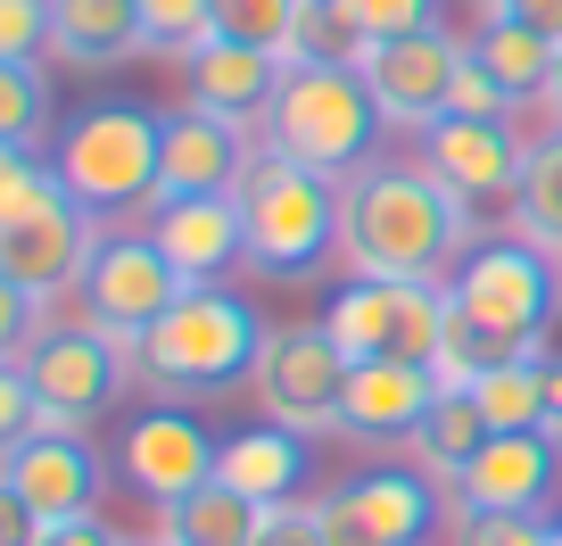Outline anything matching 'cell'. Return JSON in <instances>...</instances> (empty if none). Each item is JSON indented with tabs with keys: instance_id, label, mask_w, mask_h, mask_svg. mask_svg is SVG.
I'll use <instances>...</instances> for the list:
<instances>
[{
	"instance_id": "31",
	"label": "cell",
	"mask_w": 562,
	"mask_h": 546,
	"mask_svg": "<svg viewBox=\"0 0 562 546\" xmlns=\"http://www.w3.org/2000/svg\"><path fill=\"white\" fill-rule=\"evenodd\" d=\"M0 142L9 149H50V83H42V67L0 58Z\"/></svg>"
},
{
	"instance_id": "13",
	"label": "cell",
	"mask_w": 562,
	"mask_h": 546,
	"mask_svg": "<svg viewBox=\"0 0 562 546\" xmlns=\"http://www.w3.org/2000/svg\"><path fill=\"white\" fill-rule=\"evenodd\" d=\"M529 149H538V142H521L513 124H480V116H439L430 133H422V166L472 208V224L513 215L521 175H529Z\"/></svg>"
},
{
	"instance_id": "39",
	"label": "cell",
	"mask_w": 562,
	"mask_h": 546,
	"mask_svg": "<svg viewBox=\"0 0 562 546\" xmlns=\"http://www.w3.org/2000/svg\"><path fill=\"white\" fill-rule=\"evenodd\" d=\"M34 339H42V299H34V290H18L9 274H0V365H18Z\"/></svg>"
},
{
	"instance_id": "20",
	"label": "cell",
	"mask_w": 562,
	"mask_h": 546,
	"mask_svg": "<svg viewBox=\"0 0 562 546\" xmlns=\"http://www.w3.org/2000/svg\"><path fill=\"white\" fill-rule=\"evenodd\" d=\"M149 241L199 290V282H224L232 265H248V215H240V199H182V208L149 215Z\"/></svg>"
},
{
	"instance_id": "12",
	"label": "cell",
	"mask_w": 562,
	"mask_h": 546,
	"mask_svg": "<svg viewBox=\"0 0 562 546\" xmlns=\"http://www.w3.org/2000/svg\"><path fill=\"white\" fill-rule=\"evenodd\" d=\"M248 381H257V405L273 414V423L306 431V439H315V431H339L348 356L331 348V332H323V323H273Z\"/></svg>"
},
{
	"instance_id": "37",
	"label": "cell",
	"mask_w": 562,
	"mask_h": 546,
	"mask_svg": "<svg viewBox=\"0 0 562 546\" xmlns=\"http://www.w3.org/2000/svg\"><path fill=\"white\" fill-rule=\"evenodd\" d=\"M34 431H42V398H34V381H25V356H18V365H0V464L18 456Z\"/></svg>"
},
{
	"instance_id": "16",
	"label": "cell",
	"mask_w": 562,
	"mask_h": 546,
	"mask_svg": "<svg viewBox=\"0 0 562 546\" xmlns=\"http://www.w3.org/2000/svg\"><path fill=\"white\" fill-rule=\"evenodd\" d=\"M215 447H224V439H215L199 414H182V405H149V414L124 423L116 472L133 480L149 505H175V497H191V489L215 480Z\"/></svg>"
},
{
	"instance_id": "35",
	"label": "cell",
	"mask_w": 562,
	"mask_h": 546,
	"mask_svg": "<svg viewBox=\"0 0 562 546\" xmlns=\"http://www.w3.org/2000/svg\"><path fill=\"white\" fill-rule=\"evenodd\" d=\"M339 18L364 42H389V34H430V25H439V0H339Z\"/></svg>"
},
{
	"instance_id": "19",
	"label": "cell",
	"mask_w": 562,
	"mask_h": 546,
	"mask_svg": "<svg viewBox=\"0 0 562 546\" xmlns=\"http://www.w3.org/2000/svg\"><path fill=\"white\" fill-rule=\"evenodd\" d=\"M554 480H562V439H546V431H496L472 456V472L456 480V505L463 513H546Z\"/></svg>"
},
{
	"instance_id": "36",
	"label": "cell",
	"mask_w": 562,
	"mask_h": 546,
	"mask_svg": "<svg viewBox=\"0 0 562 546\" xmlns=\"http://www.w3.org/2000/svg\"><path fill=\"white\" fill-rule=\"evenodd\" d=\"M0 58H18V67L50 58V0H0Z\"/></svg>"
},
{
	"instance_id": "38",
	"label": "cell",
	"mask_w": 562,
	"mask_h": 546,
	"mask_svg": "<svg viewBox=\"0 0 562 546\" xmlns=\"http://www.w3.org/2000/svg\"><path fill=\"white\" fill-rule=\"evenodd\" d=\"M463 546H554L546 513H463Z\"/></svg>"
},
{
	"instance_id": "7",
	"label": "cell",
	"mask_w": 562,
	"mask_h": 546,
	"mask_svg": "<svg viewBox=\"0 0 562 546\" xmlns=\"http://www.w3.org/2000/svg\"><path fill=\"white\" fill-rule=\"evenodd\" d=\"M447 299L472 307L480 323H496L505 339L546 348V323H554V307H562V274H554L546 248L521 241V232H496V241L463 248V265L447 274Z\"/></svg>"
},
{
	"instance_id": "48",
	"label": "cell",
	"mask_w": 562,
	"mask_h": 546,
	"mask_svg": "<svg viewBox=\"0 0 562 546\" xmlns=\"http://www.w3.org/2000/svg\"><path fill=\"white\" fill-rule=\"evenodd\" d=\"M480 9H505V0H480Z\"/></svg>"
},
{
	"instance_id": "44",
	"label": "cell",
	"mask_w": 562,
	"mask_h": 546,
	"mask_svg": "<svg viewBox=\"0 0 562 546\" xmlns=\"http://www.w3.org/2000/svg\"><path fill=\"white\" fill-rule=\"evenodd\" d=\"M42 546H116V530H108L100 513H83V522H50V530H42Z\"/></svg>"
},
{
	"instance_id": "50",
	"label": "cell",
	"mask_w": 562,
	"mask_h": 546,
	"mask_svg": "<svg viewBox=\"0 0 562 546\" xmlns=\"http://www.w3.org/2000/svg\"><path fill=\"white\" fill-rule=\"evenodd\" d=\"M158 546H166V538H158Z\"/></svg>"
},
{
	"instance_id": "15",
	"label": "cell",
	"mask_w": 562,
	"mask_h": 546,
	"mask_svg": "<svg viewBox=\"0 0 562 546\" xmlns=\"http://www.w3.org/2000/svg\"><path fill=\"white\" fill-rule=\"evenodd\" d=\"M248 133L207 108H166L158 116V208H182V199H232L248 175Z\"/></svg>"
},
{
	"instance_id": "8",
	"label": "cell",
	"mask_w": 562,
	"mask_h": 546,
	"mask_svg": "<svg viewBox=\"0 0 562 546\" xmlns=\"http://www.w3.org/2000/svg\"><path fill=\"white\" fill-rule=\"evenodd\" d=\"M447 323V282H348L323 307V332L348 365L364 356H397V365H430Z\"/></svg>"
},
{
	"instance_id": "9",
	"label": "cell",
	"mask_w": 562,
	"mask_h": 546,
	"mask_svg": "<svg viewBox=\"0 0 562 546\" xmlns=\"http://www.w3.org/2000/svg\"><path fill=\"white\" fill-rule=\"evenodd\" d=\"M133 356L116 339H100L91 323H42V339L25 348V381L42 398V431H91L116 405Z\"/></svg>"
},
{
	"instance_id": "43",
	"label": "cell",
	"mask_w": 562,
	"mask_h": 546,
	"mask_svg": "<svg viewBox=\"0 0 562 546\" xmlns=\"http://www.w3.org/2000/svg\"><path fill=\"white\" fill-rule=\"evenodd\" d=\"M488 18H513V25H529V34H546L562 51V0H505V9H488Z\"/></svg>"
},
{
	"instance_id": "42",
	"label": "cell",
	"mask_w": 562,
	"mask_h": 546,
	"mask_svg": "<svg viewBox=\"0 0 562 546\" xmlns=\"http://www.w3.org/2000/svg\"><path fill=\"white\" fill-rule=\"evenodd\" d=\"M42 530H50V522H42V513L0 480V546H42Z\"/></svg>"
},
{
	"instance_id": "30",
	"label": "cell",
	"mask_w": 562,
	"mask_h": 546,
	"mask_svg": "<svg viewBox=\"0 0 562 546\" xmlns=\"http://www.w3.org/2000/svg\"><path fill=\"white\" fill-rule=\"evenodd\" d=\"M364 34L339 18V0H299V18L281 34V67H356Z\"/></svg>"
},
{
	"instance_id": "18",
	"label": "cell",
	"mask_w": 562,
	"mask_h": 546,
	"mask_svg": "<svg viewBox=\"0 0 562 546\" xmlns=\"http://www.w3.org/2000/svg\"><path fill=\"white\" fill-rule=\"evenodd\" d=\"M0 480L42 513V522H83L100 513V489H108V464L83 431H34L18 456L0 464Z\"/></svg>"
},
{
	"instance_id": "33",
	"label": "cell",
	"mask_w": 562,
	"mask_h": 546,
	"mask_svg": "<svg viewBox=\"0 0 562 546\" xmlns=\"http://www.w3.org/2000/svg\"><path fill=\"white\" fill-rule=\"evenodd\" d=\"M299 18V0H215V42H248V51H273Z\"/></svg>"
},
{
	"instance_id": "21",
	"label": "cell",
	"mask_w": 562,
	"mask_h": 546,
	"mask_svg": "<svg viewBox=\"0 0 562 546\" xmlns=\"http://www.w3.org/2000/svg\"><path fill=\"white\" fill-rule=\"evenodd\" d=\"M306 472H315V456H306V431H290V423H248V431H232V439L215 447V480L240 489L248 505H265V513L299 505Z\"/></svg>"
},
{
	"instance_id": "22",
	"label": "cell",
	"mask_w": 562,
	"mask_h": 546,
	"mask_svg": "<svg viewBox=\"0 0 562 546\" xmlns=\"http://www.w3.org/2000/svg\"><path fill=\"white\" fill-rule=\"evenodd\" d=\"M182 83H191V108H207L224 124H257L273 83H281V58L248 51V42H207V51L182 58Z\"/></svg>"
},
{
	"instance_id": "3",
	"label": "cell",
	"mask_w": 562,
	"mask_h": 546,
	"mask_svg": "<svg viewBox=\"0 0 562 546\" xmlns=\"http://www.w3.org/2000/svg\"><path fill=\"white\" fill-rule=\"evenodd\" d=\"M381 124L389 116H381V100H372V83L356 67H281L257 133H265V149H281L290 166H306V175H323V182H348L356 166H372Z\"/></svg>"
},
{
	"instance_id": "29",
	"label": "cell",
	"mask_w": 562,
	"mask_h": 546,
	"mask_svg": "<svg viewBox=\"0 0 562 546\" xmlns=\"http://www.w3.org/2000/svg\"><path fill=\"white\" fill-rule=\"evenodd\" d=\"M513 224H521L529 248L562 257V133L529 149V175H521V199H513Z\"/></svg>"
},
{
	"instance_id": "46",
	"label": "cell",
	"mask_w": 562,
	"mask_h": 546,
	"mask_svg": "<svg viewBox=\"0 0 562 546\" xmlns=\"http://www.w3.org/2000/svg\"><path fill=\"white\" fill-rule=\"evenodd\" d=\"M546 100H554V116H562V58H554V91H546Z\"/></svg>"
},
{
	"instance_id": "47",
	"label": "cell",
	"mask_w": 562,
	"mask_h": 546,
	"mask_svg": "<svg viewBox=\"0 0 562 546\" xmlns=\"http://www.w3.org/2000/svg\"><path fill=\"white\" fill-rule=\"evenodd\" d=\"M116 546H158V530H149V538H116Z\"/></svg>"
},
{
	"instance_id": "1",
	"label": "cell",
	"mask_w": 562,
	"mask_h": 546,
	"mask_svg": "<svg viewBox=\"0 0 562 546\" xmlns=\"http://www.w3.org/2000/svg\"><path fill=\"white\" fill-rule=\"evenodd\" d=\"M472 241V208L422 158H372L339 182V257L356 282H447Z\"/></svg>"
},
{
	"instance_id": "41",
	"label": "cell",
	"mask_w": 562,
	"mask_h": 546,
	"mask_svg": "<svg viewBox=\"0 0 562 546\" xmlns=\"http://www.w3.org/2000/svg\"><path fill=\"white\" fill-rule=\"evenodd\" d=\"M248 546H323V530H315V513H306V505H273Z\"/></svg>"
},
{
	"instance_id": "28",
	"label": "cell",
	"mask_w": 562,
	"mask_h": 546,
	"mask_svg": "<svg viewBox=\"0 0 562 546\" xmlns=\"http://www.w3.org/2000/svg\"><path fill=\"white\" fill-rule=\"evenodd\" d=\"M472 398H480V414H488L496 431H546V348L496 365L488 381H472Z\"/></svg>"
},
{
	"instance_id": "32",
	"label": "cell",
	"mask_w": 562,
	"mask_h": 546,
	"mask_svg": "<svg viewBox=\"0 0 562 546\" xmlns=\"http://www.w3.org/2000/svg\"><path fill=\"white\" fill-rule=\"evenodd\" d=\"M215 42V0H140V51L191 58Z\"/></svg>"
},
{
	"instance_id": "10",
	"label": "cell",
	"mask_w": 562,
	"mask_h": 546,
	"mask_svg": "<svg viewBox=\"0 0 562 546\" xmlns=\"http://www.w3.org/2000/svg\"><path fill=\"white\" fill-rule=\"evenodd\" d=\"M306 513H315L323 546H422L439 530V480L414 464H381V472H356L348 489L315 497Z\"/></svg>"
},
{
	"instance_id": "6",
	"label": "cell",
	"mask_w": 562,
	"mask_h": 546,
	"mask_svg": "<svg viewBox=\"0 0 562 546\" xmlns=\"http://www.w3.org/2000/svg\"><path fill=\"white\" fill-rule=\"evenodd\" d=\"M182 290H191V282L166 265V248L149 241V232H91V257H83L75 299H83V323L100 339L140 348V339L166 323V307H175Z\"/></svg>"
},
{
	"instance_id": "25",
	"label": "cell",
	"mask_w": 562,
	"mask_h": 546,
	"mask_svg": "<svg viewBox=\"0 0 562 546\" xmlns=\"http://www.w3.org/2000/svg\"><path fill=\"white\" fill-rule=\"evenodd\" d=\"M257 522H265V505H248V497L224 489V480H207V489L158 505V538L166 546H248Z\"/></svg>"
},
{
	"instance_id": "5",
	"label": "cell",
	"mask_w": 562,
	"mask_h": 546,
	"mask_svg": "<svg viewBox=\"0 0 562 546\" xmlns=\"http://www.w3.org/2000/svg\"><path fill=\"white\" fill-rule=\"evenodd\" d=\"M50 175L83 199L91 215L124 208H158V116L133 100H100L83 116L58 124V158Z\"/></svg>"
},
{
	"instance_id": "26",
	"label": "cell",
	"mask_w": 562,
	"mask_h": 546,
	"mask_svg": "<svg viewBox=\"0 0 562 546\" xmlns=\"http://www.w3.org/2000/svg\"><path fill=\"white\" fill-rule=\"evenodd\" d=\"M472 58L513 91V100H546V91H554V58H562V51H554L546 34H529V25H513V18H480Z\"/></svg>"
},
{
	"instance_id": "17",
	"label": "cell",
	"mask_w": 562,
	"mask_h": 546,
	"mask_svg": "<svg viewBox=\"0 0 562 546\" xmlns=\"http://www.w3.org/2000/svg\"><path fill=\"white\" fill-rule=\"evenodd\" d=\"M447 398V381L430 365H397V356H364L348 365V389H339V431L364 447H414L422 414Z\"/></svg>"
},
{
	"instance_id": "49",
	"label": "cell",
	"mask_w": 562,
	"mask_h": 546,
	"mask_svg": "<svg viewBox=\"0 0 562 546\" xmlns=\"http://www.w3.org/2000/svg\"><path fill=\"white\" fill-rule=\"evenodd\" d=\"M554 546H562V522H554Z\"/></svg>"
},
{
	"instance_id": "27",
	"label": "cell",
	"mask_w": 562,
	"mask_h": 546,
	"mask_svg": "<svg viewBox=\"0 0 562 546\" xmlns=\"http://www.w3.org/2000/svg\"><path fill=\"white\" fill-rule=\"evenodd\" d=\"M513 356H538L529 339H505L496 323H480L472 307H456L447 299V323H439V356H430V372H439L447 389H472V381H488L496 365H513Z\"/></svg>"
},
{
	"instance_id": "34",
	"label": "cell",
	"mask_w": 562,
	"mask_h": 546,
	"mask_svg": "<svg viewBox=\"0 0 562 546\" xmlns=\"http://www.w3.org/2000/svg\"><path fill=\"white\" fill-rule=\"evenodd\" d=\"M447 116H480V124H513V116H521V100H513V91L472 58V42H463V67H456V91H447Z\"/></svg>"
},
{
	"instance_id": "4",
	"label": "cell",
	"mask_w": 562,
	"mask_h": 546,
	"mask_svg": "<svg viewBox=\"0 0 562 546\" xmlns=\"http://www.w3.org/2000/svg\"><path fill=\"white\" fill-rule=\"evenodd\" d=\"M232 199L248 215V265L273 282H299L339 248V182L290 166L281 149H248V175Z\"/></svg>"
},
{
	"instance_id": "24",
	"label": "cell",
	"mask_w": 562,
	"mask_h": 546,
	"mask_svg": "<svg viewBox=\"0 0 562 546\" xmlns=\"http://www.w3.org/2000/svg\"><path fill=\"white\" fill-rule=\"evenodd\" d=\"M488 439H496V423L480 414V398H472V389H447V398L422 414V431H414V472H430V480L456 489Z\"/></svg>"
},
{
	"instance_id": "14",
	"label": "cell",
	"mask_w": 562,
	"mask_h": 546,
	"mask_svg": "<svg viewBox=\"0 0 562 546\" xmlns=\"http://www.w3.org/2000/svg\"><path fill=\"white\" fill-rule=\"evenodd\" d=\"M456 67H463V42L447 34V25H430V34H389V42H364V51H356V75L372 83L381 116L414 124V133H430V124L447 116Z\"/></svg>"
},
{
	"instance_id": "11",
	"label": "cell",
	"mask_w": 562,
	"mask_h": 546,
	"mask_svg": "<svg viewBox=\"0 0 562 546\" xmlns=\"http://www.w3.org/2000/svg\"><path fill=\"white\" fill-rule=\"evenodd\" d=\"M91 208L67 191V182H42L34 199H25L18 215H0V274L18 290H34L42 307L58 299V290H75L83 282V257H91Z\"/></svg>"
},
{
	"instance_id": "23",
	"label": "cell",
	"mask_w": 562,
	"mask_h": 546,
	"mask_svg": "<svg viewBox=\"0 0 562 546\" xmlns=\"http://www.w3.org/2000/svg\"><path fill=\"white\" fill-rule=\"evenodd\" d=\"M50 51L67 67H116L140 51V0H50Z\"/></svg>"
},
{
	"instance_id": "2",
	"label": "cell",
	"mask_w": 562,
	"mask_h": 546,
	"mask_svg": "<svg viewBox=\"0 0 562 546\" xmlns=\"http://www.w3.org/2000/svg\"><path fill=\"white\" fill-rule=\"evenodd\" d=\"M265 332H273V323H257V307H248L240 290L199 282V290H182V299L166 307V323L133 348V372L158 389L166 405L175 398H224V389H240L248 372H257Z\"/></svg>"
},
{
	"instance_id": "45",
	"label": "cell",
	"mask_w": 562,
	"mask_h": 546,
	"mask_svg": "<svg viewBox=\"0 0 562 546\" xmlns=\"http://www.w3.org/2000/svg\"><path fill=\"white\" fill-rule=\"evenodd\" d=\"M546 439H562V356L546 348Z\"/></svg>"
},
{
	"instance_id": "40",
	"label": "cell",
	"mask_w": 562,
	"mask_h": 546,
	"mask_svg": "<svg viewBox=\"0 0 562 546\" xmlns=\"http://www.w3.org/2000/svg\"><path fill=\"white\" fill-rule=\"evenodd\" d=\"M42 182H50V166H42L34 149H9V142H0V215H18Z\"/></svg>"
}]
</instances>
